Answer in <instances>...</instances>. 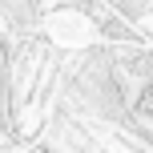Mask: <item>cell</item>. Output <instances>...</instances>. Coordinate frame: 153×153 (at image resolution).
I'll return each mask as SVG.
<instances>
[{
	"label": "cell",
	"mask_w": 153,
	"mask_h": 153,
	"mask_svg": "<svg viewBox=\"0 0 153 153\" xmlns=\"http://www.w3.org/2000/svg\"><path fill=\"white\" fill-rule=\"evenodd\" d=\"M141 113H153V81H149V89L141 93Z\"/></svg>",
	"instance_id": "1"
}]
</instances>
